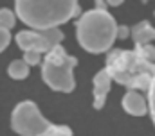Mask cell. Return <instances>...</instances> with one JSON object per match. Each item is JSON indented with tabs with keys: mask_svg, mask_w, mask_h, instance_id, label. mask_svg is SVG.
<instances>
[{
	"mask_svg": "<svg viewBox=\"0 0 155 136\" xmlns=\"http://www.w3.org/2000/svg\"><path fill=\"white\" fill-rule=\"evenodd\" d=\"M16 16L33 29L60 27L79 14L78 0H15Z\"/></svg>",
	"mask_w": 155,
	"mask_h": 136,
	"instance_id": "obj_1",
	"label": "cell"
},
{
	"mask_svg": "<svg viewBox=\"0 0 155 136\" xmlns=\"http://www.w3.org/2000/svg\"><path fill=\"white\" fill-rule=\"evenodd\" d=\"M155 61H148L137 50H112L107 57V72L112 81L128 90H144L150 84Z\"/></svg>",
	"mask_w": 155,
	"mask_h": 136,
	"instance_id": "obj_2",
	"label": "cell"
},
{
	"mask_svg": "<svg viewBox=\"0 0 155 136\" xmlns=\"http://www.w3.org/2000/svg\"><path fill=\"white\" fill-rule=\"evenodd\" d=\"M76 38L87 52H107L117 38V23L107 9L87 11L76 23Z\"/></svg>",
	"mask_w": 155,
	"mask_h": 136,
	"instance_id": "obj_3",
	"label": "cell"
},
{
	"mask_svg": "<svg viewBox=\"0 0 155 136\" xmlns=\"http://www.w3.org/2000/svg\"><path fill=\"white\" fill-rule=\"evenodd\" d=\"M78 65L74 56H69L61 43L54 45L49 52H45V59L41 65V77L49 88L54 91L71 93L74 90V75L72 70Z\"/></svg>",
	"mask_w": 155,
	"mask_h": 136,
	"instance_id": "obj_4",
	"label": "cell"
},
{
	"mask_svg": "<svg viewBox=\"0 0 155 136\" xmlns=\"http://www.w3.org/2000/svg\"><path fill=\"white\" fill-rule=\"evenodd\" d=\"M51 122H47L43 118V115L40 113L38 106L31 100H24L20 102L13 115H11V125L18 134H25V136H40L45 134L47 127Z\"/></svg>",
	"mask_w": 155,
	"mask_h": 136,
	"instance_id": "obj_5",
	"label": "cell"
},
{
	"mask_svg": "<svg viewBox=\"0 0 155 136\" xmlns=\"http://www.w3.org/2000/svg\"><path fill=\"white\" fill-rule=\"evenodd\" d=\"M63 32L58 27H47V29H33V31H20L16 34V43L22 50H38L41 54L49 52L54 45L61 43Z\"/></svg>",
	"mask_w": 155,
	"mask_h": 136,
	"instance_id": "obj_6",
	"label": "cell"
},
{
	"mask_svg": "<svg viewBox=\"0 0 155 136\" xmlns=\"http://www.w3.org/2000/svg\"><path fill=\"white\" fill-rule=\"evenodd\" d=\"M110 86H112V77L107 72V68H103L94 77V107L96 109H101L105 106L107 95L110 91Z\"/></svg>",
	"mask_w": 155,
	"mask_h": 136,
	"instance_id": "obj_7",
	"label": "cell"
},
{
	"mask_svg": "<svg viewBox=\"0 0 155 136\" xmlns=\"http://www.w3.org/2000/svg\"><path fill=\"white\" fill-rule=\"evenodd\" d=\"M123 107H124L126 113H130V115H134V116H143V115H146V111H148V102H146V99H144L139 91L130 90V91H126V95L123 97Z\"/></svg>",
	"mask_w": 155,
	"mask_h": 136,
	"instance_id": "obj_8",
	"label": "cell"
},
{
	"mask_svg": "<svg viewBox=\"0 0 155 136\" xmlns=\"http://www.w3.org/2000/svg\"><path fill=\"white\" fill-rule=\"evenodd\" d=\"M132 38H134V43L135 45L152 43L155 39V29L150 25V22H139L132 29Z\"/></svg>",
	"mask_w": 155,
	"mask_h": 136,
	"instance_id": "obj_9",
	"label": "cell"
},
{
	"mask_svg": "<svg viewBox=\"0 0 155 136\" xmlns=\"http://www.w3.org/2000/svg\"><path fill=\"white\" fill-rule=\"evenodd\" d=\"M7 73H9V77L11 79H15V81H24L27 75H29V65L24 61V59H15L9 68H7Z\"/></svg>",
	"mask_w": 155,
	"mask_h": 136,
	"instance_id": "obj_10",
	"label": "cell"
},
{
	"mask_svg": "<svg viewBox=\"0 0 155 136\" xmlns=\"http://www.w3.org/2000/svg\"><path fill=\"white\" fill-rule=\"evenodd\" d=\"M15 23H16V16H15V13L9 11V9H0V27L11 31V29L15 27Z\"/></svg>",
	"mask_w": 155,
	"mask_h": 136,
	"instance_id": "obj_11",
	"label": "cell"
},
{
	"mask_svg": "<svg viewBox=\"0 0 155 136\" xmlns=\"http://www.w3.org/2000/svg\"><path fill=\"white\" fill-rule=\"evenodd\" d=\"M146 91H148V102H150V113H152V118H153L155 124V63H153V70H152V79H150V84H148Z\"/></svg>",
	"mask_w": 155,
	"mask_h": 136,
	"instance_id": "obj_12",
	"label": "cell"
},
{
	"mask_svg": "<svg viewBox=\"0 0 155 136\" xmlns=\"http://www.w3.org/2000/svg\"><path fill=\"white\" fill-rule=\"evenodd\" d=\"M135 50L143 56V57H146L148 61H155V47L152 43H144V45H135Z\"/></svg>",
	"mask_w": 155,
	"mask_h": 136,
	"instance_id": "obj_13",
	"label": "cell"
},
{
	"mask_svg": "<svg viewBox=\"0 0 155 136\" xmlns=\"http://www.w3.org/2000/svg\"><path fill=\"white\" fill-rule=\"evenodd\" d=\"M29 66H35V65H38L40 61H41V52L38 50H33V48H29V50H24V57H22Z\"/></svg>",
	"mask_w": 155,
	"mask_h": 136,
	"instance_id": "obj_14",
	"label": "cell"
},
{
	"mask_svg": "<svg viewBox=\"0 0 155 136\" xmlns=\"http://www.w3.org/2000/svg\"><path fill=\"white\" fill-rule=\"evenodd\" d=\"M45 134H65V136H71L72 134V131H71V127H67V125H54V124H49Z\"/></svg>",
	"mask_w": 155,
	"mask_h": 136,
	"instance_id": "obj_15",
	"label": "cell"
},
{
	"mask_svg": "<svg viewBox=\"0 0 155 136\" xmlns=\"http://www.w3.org/2000/svg\"><path fill=\"white\" fill-rule=\"evenodd\" d=\"M9 41H11V34H9V29H4V27H0V52L9 45Z\"/></svg>",
	"mask_w": 155,
	"mask_h": 136,
	"instance_id": "obj_16",
	"label": "cell"
},
{
	"mask_svg": "<svg viewBox=\"0 0 155 136\" xmlns=\"http://www.w3.org/2000/svg\"><path fill=\"white\" fill-rule=\"evenodd\" d=\"M128 32H130V29H128V27H124V25L117 27V38L124 39V38H128Z\"/></svg>",
	"mask_w": 155,
	"mask_h": 136,
	"instance_id": "obj_17",
	"label": "cell"
},
{
	"mask_svg": "<svg viewBox=\"0 0 155 136\" xmlns=\"http://www.w3.org/2000/svg\"><path fill=\"white\" fill-rule=\"evenodd\" d=\"M96 4H97V9H107V4H105V0H96Z\"/></svg>",
	"mask_w": 155,
	"mask_h": 136,
	"instance_id": "obj_18",
	"label": "cell"
},
{
	"mask_svg": "<svg viewBox=\"0 0 155 136\" xmlns=\"http://www.w3.org/2000/svg\"><path fill=\"white\" fill-rule=\"evenodd\" d=\"M110 5H119V4H123V0H107Z\"/></svg>",
	"mask_w": 155,
	"mask_h": 136,
	"instance_id": "obj_19",
	"label": "cell"
}]
</instances>
